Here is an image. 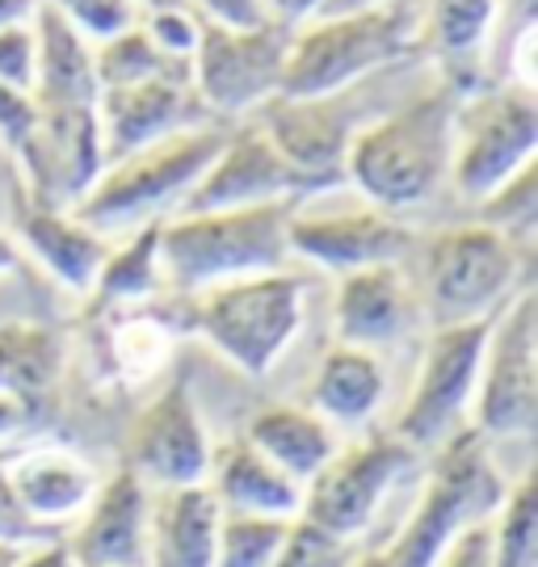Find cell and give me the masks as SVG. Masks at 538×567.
I'll return each mask as SVG.
<instances>
[{
	"instance_id": "1",
	"label": "cell",
	"mask_w": 538,
	"mask_h": 567,
	"mask_svg": "<svg viewBox=\"0 0 538 567\" xmlns=\"http://www.w3.org/2000/svg\"><path fill=\"white\" fill-rule=\"evenodd\" d=\"M459 89L438 81L417 97L399 102L383 118L362 122L349 140L341 177L370 206L387 215L429 203L450 182V147H455V110Z\"/></svg>"
},
{
	"instance_id": "2",
	"label": "cell",
	"mask_w": 538,
	"mask_h": 567,
	"mask_svg": "<svg viewBox=\"0 0 538 567\" xmlns=\"http://www.w3.org/2000/svg\"><path fill=\"white\" fill-rule=\"evenodd\" d=\"M295 203L173 215L160 224V274L173 295H202L211 286L278 274L291 261L286 227Z\"/></svg>"
},
{
	"instance_id": "3",
	"label": "cell",
	"mask_w": 538,
	"mask_h": 567,
	"mask_svg": "<svg viewBox=\"0 0 538 567\" xmlns=\"http://www.w3.org/2000/svg\"><path fill=\"white\" fill-rule=\"evenodd\" d=\"M505 492L509 484L493 458V446L471 425H463L434 450V471L425 475L417 508L408 513L396 543L383 547L387 567H438L467 529L484 526L497 513Z\"/></svg>"
},
{
	"instance_id": "4",
	"label": "cell",
	"mask_w": 538,
	"mask_h": 567,
	"mask_svg": "<svg viewBox=\"0 0 538 567\" xmlns=\"http://www.w3.org/2000/svg\"><path fill=\"white\" fill-rule=\"evenodd\" d=\"M417 47V0H383L345 18H312L291 39L278 97H333Z\"/></svg>"
},
{
	"instance_id": "5",
	"label": "cell",
	"mask_w": 538,
	"mask_h": 567,
	"mask_svg": "<svg viewBox=\"0 0 538 567\" xmlns=\"http://www.w3.org/2000/svg\"><path fill=\"white\" fill-rule=\"evenodd\" d=\"M227 131L223 126H199V131H181L169 140L140 147L122 161L105 164L101 177L84 198L72 206L84 227H93L98 236L105 231H135L143 224H156L177 215L185 194L202 182V173L220 156Z\"/></svg>"
},
{
	"instance_id": "6",
	"label": "cell",
	"mask_w": 538,
	"mask_h": 567,
	"mask_svg": "<svg viewBox=\"0 0 538 567\" xmlns=\"http://www.w3.org/2000/svg\"><path fill=\"white\" fill-rule=\"evenodd\" d=\"M307 282L291 269L211 286L190 303V328L248 379H265L303 324Z\"/></svg>"
},
{
	"instance_id": "7",
	"label": "cell",
	"mask_w": 538,
	"mask_h": 567,
	"mask_svg": "<svg viewBox=\"0 0 538 567\" xmlns=\"http://www.w3.org/2000/svg\"><path fill=\"white\" fill-rule=\"evenodd\" d=\"M526 252L500 231L476 224L441 227L425 244L420 265V303L434 328L471 324L505 311V303L521 290Z\"/></svg>"
},
{
	"instance_id": "8",
	"label": "cell",
	"mask_w": 538,
	"mask_h": 567,
	"mask_svg": "<svg viewBox=\"0 0 538 567\" xmlns=\"http://www.w3.org/2000/svg\"><path fill=\"white\" fill-rule=\"evenodd\" d=\"M538 152V97L530 84H479L459 97L450 185L463 198L484 203L493 189L535 164Z\"/></svg>"
},
{
	"instance_id": "9",
	"label": "cell",
	"mask_w": 538,
	"mask_h": 567,
	"mask_svg": "<svg viewBox=\"0 0 538 567\" xmlns=\"http://www.w3.org/2000/svg\"><path fill=\"white\" fill-rule=\"evenodd\" d=\"M291 39H295V25L286 18H270L253 30H232V25L199 18L190 72L206 114L240 118L274 102L282 89V68L291 55Z\"/></svg>"
},
{
	"instance_id": "10",
	"label": "cell",
	"mask_w": 538,
	"mask_h": 567,
	"mask_svg": "<svg viewBox=\"0 0 538 567\" xmlns=\"http://www.w3.org/2000/svg\"><path fill=\"white\" fill-rule=\"evenodd\" d=\"M476 433L488 446L530 442L538 425V316L535 290L521 286L505 303L484 344L476 400Z\"/></svg>"
},
{
	"instance_id": "11",
	"label": "cell",
	"mask_w": 538,
	"mask_h": 567,
	"mask_svg": "<svg viewBox=\"0 0 538 567\" xmlns=\"http://www.w3.org/2000/svg\"><path fill=\"white\" fill-rule=\"evenodd\" d=\"M417 463L420 454L399 433H370L354 446H341L333 463L303 487L300 517L333 538L362 543V534L375 526L379 508Z\"/></svg>"
},
{
	"instance_id": "12",
	"label": "cell",
	"mask_w": 538,
	"mask_h": 567,
	"mask_svg": "<svg viewBox=\"0 0 538 567\" xmlns=\"http://www.w3.org/2000/svg\"><path fill=\"white\" fill-rule=\"evenodd\" d=\"M497 316L471 320V324L434 328V337H429L425 353H420L413 395H408V404H404L396 425V433L417 454L438 450L471 416L484 344H488V332L497 324Z\"/></svg>"
},
{
	"instance_id": "13",
	"label": "cell",
	"mask_w": 538,
	"mask_h": 567,
	"mask_svg": "<svg viewBox=\"0 0 538 567\" xmlns=\"http://www.w3.org/2000/svg\"><path fill=\"white\" fill-rule=\"evenodd\" d=\"M211 454H215V442L202 421L190 379H173L126 433V466L152 492L202 487L211 471Z\"/></svg>"
},
{
	"instance_id": "14",
	"label": "cell",
	"mask_w": 538,
	"mask_h": 567,
	"mask_svg": "<svg viewBox=\"0 0 538 567\" xmlns=\"http://www.w3.org/2000/svg\"><path fill=\"white\" fill-rule=\"evenodd\" d=\"M324 194L312 177H303L295 164L270 143L257 122L227 131L220 156L202 173V182L185 194L177 215H206V210H244V206L295 203ZM173 219V215H169Z\"/></svg>"
},
{
	"instance_id": "15",
	"label": "cell",
	"mask_w": 538,
	"mask_h": 567,
	"mask_svg": "<svg viewBox=\"0 0 538 567\" xmlns=\"http://www.w3.org/2000/svg\"><path fill=\"white\" fill-rule=\"evenodd\" d=\"M291 257L319 265L328 274H358L370 265H399L417 248V231L379 206H358L341 215H291L286 227Z\"/></svg>"
},
{
	"instance_id": "16",
	"label": "cell",
	"mask_w": 538,
	"mask_h": 567,
	"mask_svg": "<svg viewBox=\"0 0 538 567\" xmlns=\"http://www.w3.org/2000/svg\"><path fill=\"white\" fill-rule=\"evenodd\" d=\"M101 122V161L114 164L140 147L211 126V114L194 93V81L164 76V81L126 84V89H101L98 97Z\"/></svg>"
},
{
	"instance_id": "17",
	"label": "cell",
	"mask_w": 538,
	"mask_h": 567,
	"mask_svg": "<svg viewBox=\"0 0 538 567\" xmlns=\"http://www.w3.org/2000/svg\"><path fill=\"white\" fill-rule=\"evenodd\" d=\"M257 126L303 177H312L319 189H333L337 182H345L341 177L345 152L362 122L354 114L349 89H345L333 97H307V102L274 97L257 110Z\"/></svg>"
},
{
	"instance_id": "18",
	"label": "cell",
	"mask_w": 538,
	"mask_h": 567,
	"mask_svg": "<svg viewBox=\"0 0 538 567\" xmlns=\"http://www.w3.org/2000/svg\"><path fill=\"white\" fill-rule=\"evenodd\" d=\"M152 501L156 492L131 466L114 471L63 534L77 567H148Z\"/></svg>"
},
{
	"instance_id": "19",
	"label": "cell",
	"mask_w": 538,
	"mask_h": 567,
	"mask_svg": "<svg viewBox=\"0 0 538 567\" xmlns=\"http://www.w3.org/2000/svg\"><path fill=\"white\" fill-rule=\"evenodd\" d=\"M0 471L18 505L30 513V522H39L51 534H68V526L89 508L101 487L98 466L60 442H30L9 450L0 458Z\"/></svg>"
},
{
	"instance_id": "20",
	"label": "cell",
	"mask_w": 538,
	"mask_h": 567,
	"mask_svg": "<svg viewBox=\"0 0 538 567\" xmlns=\"http://www.w3.org/2000/svg\"><path fill=\"white\" fill-rule=\"evenodd\" d=\"M417 320V290L399 265H370L358 274H345L333 303L337 344L379 353L396 344Z\"/></svg>"
},
{
	"instance_id": "21",
	"label": "cell",
	"mask_w": 538,
	"mask_h": 567,
	"mask_svg": "<svg viewBox=\"0 0 538 567\" xmlns=\"http://www.w3.org/2000/svg\"><path fill=\"white\" fill-rule=\"evenodd\" d=\"M13 240L60 286L77 295H93L101 265L110 257V240L84 227L72 210L42 206L34 198H18V236Z\"/></svg>"
},
{
	"instance_id": "22",
	"label": "cell",
	"mask_w": 538,
	"mask_h": 567,
	"mask_svg": "<svg viewBox=\"0 0 538 567\" xmlns=\"http://www.w3.org/2000/svg\"><path fill=\"white\" fill-rule=\"evenodd\" d=\"M497 18V0H417V47L441 68V81L459 93L484 84V47Z\"/></svg>"
},
{
	"instance_id": "23",
	"label": "cell",
	"mask_w": 538,
	"mask_h": 567,
	"mask_svg": "<svg viewBox=\"0 0 538 567\" xmlns=\"http://www.w3.org/2000/svg\"><path fill=\"white\" fill-rule=\"evenodd\" d=\"M206 487L220 501L223 513H253V517L295 522L303 508V487L291 475H282L278 466L265 454H257L244 437L215 446Z\"/></svg>"
},
{
	"instance_id": "24",
	"label": "cell",
	"mask_w": 538,
	"mask_h": 567,
	"mask_svg": "<svg viewBox=\"0 0 538 567\" xmlns=\"http://www.w3.org/2000/svg\"><path fill=\"white\" fill-rule=\"evenodd\" d=\"M223 508L211 487L160 492L152 501L148 529V567H215Z\"/></svg>"
},
{
	"instance_id": "25",
	"label": "cell",
	"mask_w": 538,
	"mask_h": 567,
	"mask_svg": "<svg viewBox=\"0 0 538 567\" xmlns=\"http://www.w3.org/2000/svg\"><path fill=\"white\" fill-rule=\"evenodd\" d=\"M387 400V370L379 353L333 344L316 365L312 379V412L333 429H362L379 416Z\"/></svg>"
},
{
	"instance_id": "26",
	"label": "cell",
	"mask_w": 538,
	"mask_h": 567,
	"mask_svg": "<svg viewBox=\"0 0 538 567\" xmlns=\"http://www.w3.org/2000/svg\"><path fill=\"white\" fill-rule=\"evenodd\" d=\"M244 442L257 454H265L282 475H291L300 487L312 484L341 450L337 429L328 421H319L312 408L300 404L261 408L257 416L248 421V429H244Z\"/></svg>"
},
{
	"instance_id": "27",
	"label": "cell",
	"mask_w": 538,
	"mask_h": 567,
	"mask_svg": "<svg viewBox=\"0 0 538 567\" xmlns=\"http://www.w3.org/2000/svg\"><path fill=\"white\" fill-rule=\"evenodd\" d=\"M63 379V337L42 324L0 328V395L26 408L30 425L51 408Z\"/></svg>"
},
{
	"instance_id": "28",
	"label": "cell",
	"mask_w": 538,
	"mask_h": 567,
	"mask_svg": "<svg viewBox=\"0 0 538 567\" xmlns=\"http://www.w3.org/2000/svg\"><path fill=\"white\" fill-rule=\"evenodd\" d=\"M160 224H143L131 231V240L122 248H110V257L101 265L98 282H93V303L98 307H126L148 303L160 295L164 274H160Z\"/></svg>"
},
{
	"instance_id": "29",
	"label": "cell",
	"mask_w": 538,
	"mask_h": 567,
	"mask_svg": "<svg viewBox=\"0 0 538 567\" xmlns=\"http://www.w3.org/2000/svg\"><path fill=\"white\" fill-rule=\"evenodd\" d=\"M93 76H98V89H126V84L164 81V76H185V81H194L190 60L164 55L156 42L143 34L140 21H135L131 30L114 34V39H105L98 51H93Z\"/></svg>"
},
{
	"instance_id": "30",
	"label": "cell",
	"mask_w": 538,
	"mask_h": 567,
	"mask_svg": "<svg viewBox=\"0 0 538 567\" xmlns=\"http://www.w3.org/2000/svg\"><path fill=\"white\" fill-rule=\"evenodd\" d=\"M493 567H538V487L535 471L509 484L500 508L488 517Z\"/></svg>"
},
{
	"instance_id": "31",
	"label": "cell",
	"mask_w": 538,
	"mask_h": 567,
	"mask_svg": "<svg viewBox=\"0 0 538 567\" xmlns=\"http://www.w3.org/2000/svg\"><path fill=\"white\" fill-rule=\"evenodd\" d=\"M291 522L282 517H253V513H223L215 567H274L286 547Z\"/></svg>"
},
{
	"instance_id": "32",
	"label": "cell",
	"mask_w": 538,
	"mask_h": 567,
	"mask_svg": "<svg viewBox=\"0 0 538 567\" xmlns=\"http://www.w3.org/2000/svg\"><path fill=\"white\" fill-rule=\"evenodd\" d=\"M479 224L500 231L509 244H518L521 252L530 248L538 224V161L526 164L521 173H514L500 189H493L479 203Z\"/></svg>"
},
{
	"instance_id": "33",
	"label": "cell",
	"mask_w": 538,
	"mask_h": 567,
	"mask_svg": "<svg viewBox=\"0 0 538 567\" xmlns=\"http://www.w3.org/2000/svg\"><path fill=\"white\" fill-rule=\"evenodd\" d=\"M358 555H362V543L333 538V534L316 529L312 522L295 517L291 534H286V547H282L274 567H349Z\"/></svg>"
},
{
	"instance_id": "34",
	"label": "cell",
	"mask_w": 538,
	"mask_h": 567,
	"mask_svg": "<svg viewBox=\"0 0 538 567\" xmlns=\"http://www.w3.org/2000/svg\"><path fill=\"white\" fill-rule=\"evenodd\" d=\"M169 353V328L152 316H135L114 332V365L122 379H148Z\"/></svg>"
},
{
	"instance_id": "35",
	"label": "cell",
	"mask_w": 538,
	"mask_h": 567,
	"mask_svg": "<svg viewBox=\"0 0 538 567\" xmlns=\"http://www.w3.org/2000/svg\"><path fill=\"white\" fill-rule=\"evenodd\" d=\"M42 4H51L77 34H93L98 42L114 39L140 21L135 0H42Z\"/></svg>"
},
{
	"instance_id": "36",
	"label": "cell",
	"mask_w": 538,
	"mask_h": 567,
	"mask_svg": "<svg viewBox=\"0 0 538 567\" xmlns=\"http://www.w3.org/2000/svg\"><path fill=\"white\" fill-rule=\"evenodd\" d=\"M34 72H39V39L34 25L18 21L0 30V84L30 93L34 89Z\"/></svg>"
},
{
	"instance_id": "37",
	"label": "cell",
	"mask_w": 538,
	"mask_h": 567,
	"mask_svg": "<svg viewBox=\"0 0 538 567\" xmlns=\"http://www.w3.org/2000/svg\"><path fill=\"white\" fill-rule=\"evenodd\" d=\"M140 25L164 55H177V60H190V55H194L199 18H194L190 9H152L148 18H140Z\"/></svg>"
},
{
	"instance_id": "38",
	"label": "cell",
	"mask_w": 538,
	"mask_h": 567,
	"mask_svg": "<svg viewBox=\"0 0 538 567\" xmlns=\"http://www.w3.org/2000/svg\"><path fill=\"white\" fill-rule=\"evenodd\" d=\"M0 458H4V454H0ZM0 543H4V547H18V550L63 543V534H51V529H42L39 522H30V513L18 505V496H13L9 484H4V471H0Z\"/></svg>"
},
{
	"instance_id": "39",
	"label": "cell",
	"mask_w": 538,
	"mask_h": 567,
	"mask_svg": "<svg viewBox=\"0 0 538 567\" xmlns=\"http://www.w3.org/2000/svg\"><path fill=\"white\" fill-rule=\"evenodd\" d=\"M34 102H30V93H21V89H9V84H0V140L9 143V152L13 156H26V147L34 140Z\"/></svg>"
},
{
	"instance_id": "40",
	"label": "cell",
	"mask_w": 538,
	"mask_h": 567,
	"mask_svg": "<svg viewBox=\"0 0 538 567\" xmlns=\"http://www.w3.org/2000/svg\"><path fill=\"white\" fill-rule=\"evenodd\" d=\"M185 9L194 18L220 21V25H232V30H253V25L274 18L265 9V0H185Z\"/></svg>"
},
{
	"instance_id": "41",
	"label": "cell",
	"mask_w": 538,
	"mask_h": 567,
	"mask_svg": "<svg viewBox=\"0 0 538 567\" xmlns=\"http://www.w3.org/2000/svg\"><path fill=\"white\" fill-rule=\"evenodd\" d=\"M438 567H493V550H488V522L467 529L455 547L438 559Z\"/></svg>"
},
{
	"instance_id": "42",
	"label": "cell",
	"mask_w": 538,
	"mask_h": 567,
	"mask_svg": "<svg viewBox=\"0 0 538 567\" xmlns=\"http://www.w3.org/2000/svg\"><path fill=\"white\" fill-rule=\"evenodd\" d=\"M18 567H77V559L68 555L63 543H47V547L26 550V555L18 559Z\"/></svg>"
},
{
	"instance_id": "43",
	"label": "cell",
	"mask_w": 538,
	"mask_h": 567,
	"mask_svg": "<svg viewBox=\"0 0 538 567\" xmlns=\"http://www.w3.org/2000/svg\"><path fill=\"white\" fill-rule=\"evenodd\" d=\"M30 429V416H26V408L13 404L9 395H0V442H9V437H18Z\"/></svg>"
},
{
	"instance_id": "44",
	"label": "cell",
	"mask_w": 538,
	"mask_h": 567,
	"mask_svg": "<svg viewBox=\"0 0 538 567\" xmlns=\"http://www.w3.org/2000/svg\"><path fill=\"white\" fill-rule=\"evenodd\" d=\"M375 4H383V0H319L312 18H345V13H362V9H375Z\"/></svg>"
},
{
	"instance_id": "45",
	"label": "cell",
	"mask_w": 538,
	"mask_h": 567,
	"mask_svg": "<svg viewBox=\"0 0 538 567\" xmlns=\"http://www.w3.org/2000/svg\"><path fill=\"white\" fill-rule=\"evenodd\" d=\"M34 9H39V0H0V30H4V25H18V21H26Z\"/></svg>"
},
{
	"instance_id": "46",
	"label": "cell",
	"mask_w": 538,
	"mask_h": 567,
	"mask_svg": "<svg viewBox=\"0 0 538 567\" xmlns=\"http://www.w3.org/2000/svg\"><path fill=\"white\" fill-rule=\"evenodd\" d=\"M316 9H319V0H286V4H282V18L300 30V21H307Z\"/></svg>"
},
{
	"instance_id": "47",
	"label": "cell",
	"mask_w": 538,
	"mask_h": 567,
	"mask_svg": "<svg viewBox=\"0 0 538 567\" xmlns=\"http://www.w3.org/2000/svg\"><path fill=\"white\" fill-rule=\"evenodd\" d=\"M18 261H21L18 240H13L9 231H0V274H13V269H18Z\"/></svg>"
},
{
	"instance_id": "48",
	"label": "cell",
	"mask_w": 538,
	"mask_h": 567,
	"mask_svg": "<svg viewBox=\"0 0 538 567\" xmlns=\"http://www.w3.org/2000/svg\"><path fill=\"white\" fill-rule=\"evenodd\" d=\"M349 567H387V555H383V550H362Z\"/></svg>"
},
{
	"instance_id": "49",
	"label": "cell",
	"mask_w": 538,
	"mask_h": 567,
	"mask_svg": "<svg viewBox=\"0 0 538 567\" xmlns=\"http://www.w3.org/2000/svg\"><path fill=\"white\" fill-rule=\"evenodd\" d=\"M140 13H152V9H185V0H135Z\"/></svg>"
},
{
	"instance_id": "50",
	"label": "cell",
	"mask_w": 538,
	"mask_h": 567,
	"mask_svg": "<svg viewBox=\"0 0 538 567\" xmlns=\"http://www.w3.org/2000/svg\"><path fill=\"white\" fill-rule=\"evenodd\" d=\"M26 555V550H18V547H4L0 543V567H18V559Z\"/></svg>"
},
{
	"instance_id": "51",
	"label": "cell",
	"mask_w": 538,
	"mask_h": 567,
	"mask_svg": "<svg viewBox=\"0 0 538 567\" xmlns=\"http://www.w3.org/2000/svg\"><path fill=\"white\" fill-rule=\"evenodd\" d=\"M282 4H286V0H265V9H270L274 18H282Z\"/></svg>"
}]
</instances>
